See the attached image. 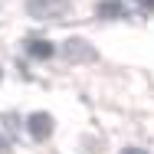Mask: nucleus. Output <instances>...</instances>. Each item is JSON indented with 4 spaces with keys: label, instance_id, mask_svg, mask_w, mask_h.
<instances>
[{
    "label": "nucleus",
    "instance_id": "nucleus-1",
    "mask_svg": "<svg viewBox=\"0 0 154 154\" xmlns=\"http://www.w3.org/2000/svg\"><path fill=\"white\" fill-rule=\"evenodd\" d=\"M66 7H69V0H26V10L36 20H56Z\"/></svg>",
    "mask_w": 154,
    "mask_h": 154
},
{
    "label": "nucleus",
    "instance_id": "nucleus-2",
    "mask_svg": "<svg viewBox=\"0 0 154 154\" xmlns=\"http://www.w3.org/2000/svg\"><path fill=\"white\" fill-rule=\"evenodd\" d=\"M62 56H66L69 62H82V59H92V49H89V43H85V39H66Z\"/></svg>",
    "mask_w": 154,
    "mask_h": 154
},
{
    "label": "nucleus",
    "instance_id": "nucleus-3",
    "mask_svg": "<svg viewBox=\"0 0 154 154\" xmlns=\"http://www.w3.org/2000/svg\"><path fill=\"white\" fill-rule=\"evenodd\" d=\"M49 131H53V118H49V115H33L30 118V134L36 138V141L49 138Z\"/></svg>",
    "mask_w": 154,
    "mask_h": 154
},
{
    "label": "nucleus",
    "instance_id": "nucleus-4",
    "mask_svg": "<svg viewBox=\"0 0 154 154\" xmlns=\"http://www.w3.org/2000/svg\"><path fill=\"white\" fill-rule=\"evenodd\" d=\"M98 17H105V20L125 17V3L122 0H102V3H98Z\"/></svg>",
    "mask_w": 154,
    "mask_h": 154
},
{
    "label": "nucleus",
    "instance_id": "nucleus-5",
    "mask_svg": "<svg viewBox=\"0 0 154 154\" xmlns=\"http://www.w3.org/2000/svg\"><path fill=\"white\" fill-rule=\"evenodd\" d=\"M30 56H36V59H46V56H53V43H46V39H30Z\"/></svg>",
    "mask_w": 154,
    "mask_h": 154
},
{
    "label": "nucleus",
    "instance_id": "nucleus-6",
    "mask_svg": "<svg viewBox=\"0 0 154 154\" xmlns=\"http://www.w3.org/2000/svg\"><path fill=\"white\" fill-rule=\"evenodd\" d=\"M122 154H148V151H144V148H125Z\"/></svg>",
    "mask_w": 154,
    "mask_h": 154
},
{
    "label": "nucleus",
    "instance_id": "nucleus-7",
    "mask_svg": "<svg viewBox=\"0 0 154 154\" xmlns=\"http://www.w3.org/2000/svg\"><path fill=\"white\" fill-rule=\"evenodd\" d=\"M138 3H141L144 10H154V0H138Z\"/></svg>",
    "mask_w": 154,
    "mask_h": 154
},
{
    "label": "nucleus",
    "instance_id": "nucleus-8",
    "mask_svg": "<svg viewBox=\"0 0 154 154\" xmlns=\"http://www.w3.org/2000/svg\"><path fill=\"white\" fill-rule=\"evenodd\" d=\"M0 154H3V141H0Z\"/></svg>",
    "mask_w": 154,
    "mask_h": 154
}]
</instances>
